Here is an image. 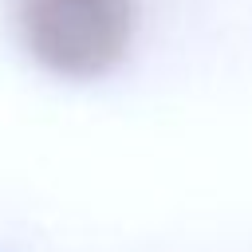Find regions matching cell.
Wrapping results in <instances>:
<instances>
[{"label":"cell","instance_id":"1","mask_svg":"<svg viewBox=\"0 0 252 252\" xmlns=\"http://www.w3.org/2000/svg\"><path fill=\"white\" fill-rule=\"evenodd\" d=\"M32 59L67 79L110 71L134 35V0H20Z\"/></svg>","mask_w":252,"mask_h":252}]
</instances>
